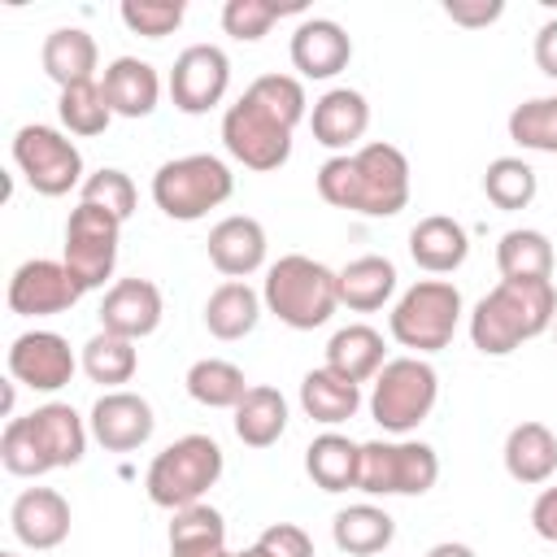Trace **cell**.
<instances>
[{
  "mask_svg": "<svg viewBox=\"0 0 557 557\" xmlns=\"http://www.w3.org/2000/svg\"><path fill=\"white\" fill-rule=\"evenodd\" d=\"M222 144L226 152L244 165V170H257V174H270L278 165H287L292 157V126H283L270 109H261L248 91L226 104L222 113Z\"/></svg>",
  "mask_w": 557,
  "mask_h": 557,
  "instance_id": "cell-10",
  "label": "cell"
},
{
  "mask_svg": "<svg viewBox=\"0 0 557 557\" xmlns=\"http://www.w3.org/2000/svg\"><path fill=\"white\" fill-rule=\"evenodd\" d=\"M318 196L361 218H396L409 205V157L396 144H361L318 170Z\"/></svg>",
  "mask_w": 557,
  "mask_h": 557,
  "instance_id": "cell-1",
  "label": "cell"
},
{
  "mask_svg": "<svg viewBox=\"0 0 557 557\" xmlns=\"http://www.w3.org/2000/svg\"><path fill=\"white\" fill-rule=\"evenodd\" d=\"M235 557H270L261 544H252V548H244V553H235Z\"/></svg>",
  "mask_w": 557,
  "mask_h": 557,
  "instance_id": "cell-50",
  "label": "cell"
},
{
  "mask_svg": "<svg viewBox=\"0 0 557 557\" xmlns=\"http://www.w3.org/2000/svg\"><path fill=\"white\" fill-rule=\"evenodd\" d=\"M422 557H479L470 544H461V540H440V544H431Z\"/></svg>",
  "mask_w": 557,
  "mask_h": 557,
  "instance_id": "cell-49",
  "label": "cell"
},
{
  "mask_svg": "<svg viewBox=\"0 0 557 557\" xmlns=\"http://www.w3.org/2000/svg\"><path fill=\"white\" fill-rule=\"evenodd\" d=\"M440 400V374L426 357H392L370 387V418L392 431V435H409L418 431L431 409Z\"/></svg>",
  "mask_w": 557,
  "mask_h": 557,
  "instance_id": "cell-7",
  "label": "cell"
},
{
  "mask_svg": "<svg viewBox=\"0 0 557 557\" xmlns=\"http://www.w3.org/2000/svg\"><path fill=\"white\" fill-rule=\"evenodd\" d=\"M357 470H361V444H352L339 431H322L305 448V474L322 492H348V487H357Z\"/></svg>",
  "mask_w": 557,
  "mask_h": 557,
  "instance_id": "cell-32",
  "label": "cell"
},
{
  "mask_svg": "<svg viewBox=\"0 0 557 557\" xmlns=\"http://www.w3.org/2000/svg\"><path fill=\"white\" fill-rule=\"evenodd\" d=\"M78 200H83V205H96V209H109L117 222H126V218L135 213L139 191H135V183H131V174H126V170L104 165V170H96V174H87V178H83Z\"/></svg>",
  "mask_w": 557,
  "mask_h": 557,
  "instance_id": "cell-42",
  "label": "cell"
},
{
  "mask_svg": "<svg viewBox=\"0 0 557 557\" xmlns=\"http://www.w3.org/2000/svg\"><path fill=\"white\" fill-rule=\"evenodd\" d=\"M235 191V174L213 152H187L152 174V205L174 222H200L209 209L226 205Z\"/></svg>",
  "mask_w": 557,
  "mask_h": 557,
  "instance_id": "cell-5",
  "label": "cell"
},
{
  "mask_svg": "<svg viewBox=\"0 0 557 557\" xmlns=\"http://www.w3.org/2000/svg\"><path fill=\"white\" fill-rule=\"evenodd\" d=\"M287 13H300V4H274V0H226L222 4V30L239 44H257L270 35V26Z\"/></svg>",
  "mask_w": 557,
  "mask_h": 557,
  "instance_id": "cell-41",
  "label": "cell"
},
{
  "mask_svg": "<svg viewBox=\"0 0 557 557\" xmlns=\"http://www.w3.org/2000/svg\"><path fill=\"white\" fill-rule=\"evenodd\" d=\"M231 87V61L218 44H191L174 57V70H170V100L178 113H209L222 104Z\"/></svg>",
  "mask_w": 557,
  "mask_h": 557,
  "instance_id": "cell-12",
  "label": "cell"
},
{
  "mask_svg": "<svg viewBox=\"0 0 557 557\" xmlns=\"http://www.w3.org/2000/svg\"><path fill=\"white\" fill-rule=\"evenodd\" d=\"M248 96L261 104V109H270L283 126H300L305 117H309V96H305V83L300 78H292V74H261V78H252L248 83Z\"/></svg>",
  "mask_w": 557,
  "mask_h": 557,
  "instance_id": "cell-40",
  "label": "cell"
},
{
  "mask_svg": "<svg viewBox=\"0 0 557 557\" xmlns=\"http://www.w3.org/2000/svg\"><path fill=\"white\" fill-rule=\"evenodd\" d=\"M322 366L344 374V379H352V383H370L387 366L383 335L374 326H366V322H348L326 339V361Z\"/></svg>",
  "mask_w": 557,
  "mask_h": 557,
  "instance_id": "cell-27",
  "label": "cell"
},
{
  "mask_svg": "<svg viewBox=\"0 0 557 557\" xmlns=\"http://www.w3.org/2000/svg\"><path fill=\"white\" fill-rule=\"evenodd\" d=\"M161 313H165V300H161L157 283L117 278L100 300V331L122 335V339H144L161 326Z\"/></svg>",
  "mask_w": 557,
  "mask_h": 557,
  "instance_id": "cell-16",
  "label": "cell"
},
{
  "mask_svg": "<svg viewBox=\"0 0 557 557\" xmlns=\"http://www.w3.org/2000/svg\"><path fill=\"white\" fill-rule=\"evenodd\" d=\"M557 292L553 278H500L470 309V344L483 357H509L527 339L553 331Z\"/></svg>",
  "mask_w": 557,
  "mask_h": 557,
  "instance_id": "cell-2",
  "label": "cell"
},
{
  "mask_svg": "<svg viewBox=\"0 0 557 557\" xmlns=\"http://www.w3.org/2000/svg\"><path fill=\"white\" fill-rule=\"evenodd\" d=\"M553 239L535 226H513L496 239L500 278H553Z\"/></svg>",
  "mask_w": 557,
  "mask_h": 557,
  "instance_id": "cell-34",
  "label": "cell"
},
{
  "mask_svg": "<svg viewBox=\"0 0 557 557\" xmlns=\"http://www.w3.org/2000/svg\"><path fill=\"white\" fill-rule=\"evenodd\" d=\"M505 474L522 487H540L557 474V435L544 422H518L500 448Z\"/></svg>",
  "mask_w": 557,
  "mask_h": 557,
  "instance_id": "cell-24",
  "label": "cell"
},
{
  "mask_svg": "<svg viewBox=\"0 0 557 557\" xmlns=\"http://www.w3.org/2000/svg\"><path fill=\"white\" fill-rule=\"evenodd\" d=\"M183 13L187 4L183 0H122L117 17L131 35H144V39H165L183 26Z\"/></svg>",
  "mask_w": 557,
  "mask_h": 557,
  "instance_id": "cell-43",
  "label": "cell"
},
{
  "mask_svg": "<svg viewBox=\"0 0 557 557\" xmlns=\"http://www.w3.org/2000/svg\"><path fill=\"white\" fill-rule=\"evenodd\" d=\"M287 57H292V65H296L300 78H335L352 61V39L331 17H305L292 30Z\"/></svg>",
  "mask_w": 557,
  "mask_h": 557,
  "instance_id": "cell-18",
  "label": "cell"
},
{
  "mask_svg": "<svg viewBox=\"0 0 557 557\" xmlns=\"http://www.w3.org/2000/svg\"><path fill=\"white\" fill-rule=\"evenodd\" d=\"M331 540L348 557H379L396 540V518L379 505H348L331 518Z\"/></svg>",
  "mask_w": 557,
  "mask_h": 557,
  "instance_id": "cell-28",
  "label": "cell"
},
{
  "mask_svg": "<svg viewBox=\"0 0 557 557\" xmlns=\"http://www.w3.org/2000/svg\"><path fill=\"white\" fill-rule=\"evenodd\" d=\"M535 65H540V74H548V78H557V17H548L540 30H535Z\"/></svg>",
  "mask_w": 557,
  "mask_h": 557,
  "instance_id": "cell-48",
  "label": "cell"
},
{
  "mask_svg": "<svg viewBox=\"0 0 557 557\" xmlns=\"http://www.w3.org/2000/svg\"><path fill=\"white\" fill-rule=\"evenodd\" d=\"M531 527H535L540 540L557 544V483L535 496V505H531Z\"/></svg>",
  "mask_w": 557,
  "mask_h": 557,
  "instance_id": "cell-47",
  "label": "cell"
},
{
  "mask_svg": "<svg viewBox=\"0 0 557 557\" xmlns=\"http://www.w3.org/2000/svg\"><path fill=\"white\" fill-rule=\"evenodd\" d=\"M117 244H122V222L109 209H96V205H83V200L70 209L61 261H65V270L74 274V283L83 292H96V287H104V278H113Z\"/></svg>",
  "mask_w": 557,
  "mask_h": 557,
  "instance_id": "cell-9",
  "label": "cell"
},
{
  "mask_svg": "<svg viewBox=\"0 0 557 557\" xmlns=\"http://www.w3.org/2000/svg\"><path fill=\"white\" fill-rule=\"evenodd\" d=\"M461 292L448 278H418L396 305H392V339L400 348H413V357L440 352L453 344L461 326Z\"/></svg>",
  "mask_w": 557,
  "mask_h": 557,
  "instance_id": "cell-6",
  "label": "cell"
},
{
  "mask_svg": "<svg viewBox=\"0 0 557 557\" xmlns=\"http://www.w3.org/2000/svg\"><path fill=\"white\" fill-rule=\"evenodd\" d=\"M222 448L213 435H178L174 444H165L144 474V492L157 509H187L200 505L205 492L222 479Z\"/></svg>",
  "mask_w": 557,
  "mask_h": 557,
  "instance_id": "cell-4",
  "label": "cell"
},
{
  "mask_svg": "<svg viewBox=\"0 0 557 557\" xmlns=\"http://www.w3.org/2000/svg\"><path fill=\"white\" fill-rule=\"evenodd\" d=\"M57 117L70 135H104L109 122H113V109L100 91V83H78V87H65L61 100H57Z\"/></svg>",
  "mask_w": 557,
  "mask_h": 557,
  "instance_id": "cell-39",
  "label": "cell"
},
{
  "mask_svg": "<svg viewBox=\"0 0 557 557\" xmlns=\"http://www.w3.org/2000/svg\"><path fill=\"white\" fill-rule=\"evenodd\" d=\"M553 344H557V322H553Z\"/></svg>",
  "mask_w": 557,
  "mask_h": 557,
  "instance_id": "cell-51",
  "label": "cell"
},
{
  "mask_svg": "<svg viewBox=\"0 0 557 557\" xmlns=\"http://www.w3.org/2000/svg\"><path fill=\"white\" fill-rule=\"evenodd\" d=\"M226 553V522L213 505L174 509L170 522V557H222Z\"/></svg>",
  "mask_w": 557,
  "mask_h": 557,
  "instance_id": "cell-33",
  "label": "cell"
},
{
  "mask_svg": "<svg viewBox=\"0 0 557 557\" xmlns=\"http://www.w3.org/2000/svg\"><path fill=\"white\" fill-rule=\"evenodd\" d=\"M0 557H17V553H0Z\"/></svg>",
  "mask_w": 557,
  "mask_h": 557,
  "instance_id": "cell-53",
  "label": "cell"
},
{
  "mask_svg": "<svg viewBox=\"0 0 557 557\" xmlns=\"http://www.w3.org/2000/svg\"><path fill=\"white\" fill-rule=\"evenodd\" d=\"M257 544H261L270 557H313V540H309V531L296 527V522H274V527H265V531L257 535Z\"/></svg>",
  "mask_w": 557,
  "mask_h": 557,
  "instance_id": "cell-45",
  "label": "cell"
},
{
  "mask_svg": "<svg viewBox=\"0 0 557 557\" xmlns=\"http://www.w3.org/2000/svg\"><path fill=\"white\" fill-rule=\"evenodd\" d=\"M135 370H139L135 339L96 331V335L83 344V374H87L91 383H100L104 392H122V383H131Z\"/></svg>",
  "mask_w": 557,
  "mask_h": 557,
  "instance_id": "cell-35",
  "label": "cell"
},
{
  "mask_svg": "<svg viewBox=\"0 0 557 557\" xmlns=\"http://www.w3.org/2000/svg\"><path fill=\"white\" fill-rule=\"evenodd\" d=\"M409 257L418 270L426 274H453L466 265L470 257V235L457 218L448 213H431V218H418V226L409 231Z\"/></svg>",
  "mask_w": 557,
  "mask_h": 557,
  "instance_id": "cell-23",
  "label": "cell"
},
{
  "mask_svg": "<svg viewBox=\"0 0 557 557\" xmlns=\"http://www.w3.org/2000/svg\"><path fill=\"white\" fill-rule=\"evenodd\" d=\"M231 413H235V435L248 448H270L287 431V400H283L278 387H265V383L248 387L244 400Z\"/></svg>",
  "mask_w": 557,
  "mask_h": 557,
  "instance_id": "cell-31",
  "label": "cell"
},
{
  "mask_svg": "<svg viewBox=\"0 0 557 557\" xmlns=\"http://www.w3.org/2000/svg\"><path fill=\"white\" fill-rule=\"evenodd\" d=\"M39 65L65 91V87H78V83H96L100 48L83 26H57V30H48V39L39 48Z\"/></svg>",
  "mask_w": 557,
  "mask_h": 557,
  "instance_id": "cell-25",
  "label": "cell"
},
{
  "mask_svg": "<svg viewBox=\"0 0 557 557\" xmlns=\"http://www.w3.org/2000/svg\"><path fill=\"white\" fill-rule=\"evenodd\" d=\"M70 522H74L70 500L57 487H26V492H17V500L9 509V527H13L17 544H26L35 553H48V548L65 544Z\"/></svg>",
  "mask_w": 557,
  "mask_h": 557,
  "instance_id": "cell-17",
  "label": "cell"
},
{
  "mask_svg": "<svg viewBox=\"0 0 557 557\" xmlns=\"http://www.w3.org/2000/svg\"><path fill=\"white\" fill-rule=\"evenodd\" d=\"M209 261L226 278H248L265 265V226L248 213H231L209 231Z\"/></svg>",
  "mask_w": 557,
  "mask_h": 557,
  "instance_id": "cell-21",
  "label": "cell"
},
{
  "mask_svg": "<svg viewBox=\"0 0 557 557\" xmlns=\"http://www.w3.org/2000/svg\"><path fill=\"white\" fill-rule=\"evenodd\" d=\"M535 191H540V178H535V170L522 157H496V161H487V170H483V196L496 209L518 213V209H527L535 200Z\"/></svg>",
  "mask_w": 557,
  "mask_h": 557,
  "instance_id": "cell-37",
  "label": "cell"
},
{
  "mask_svg": "<svg viewBox=\"0 0 557 557\" xmlns=\"http://www.w3.org/2000/svg\"><path fill=\"white\" fill-rule=\"evenodd\" d=\"M78 370V357L57 331H22L9 344V379L30 392H61Z\"/></svg>",
  "mask_w": 557,
  "mask_h": 557,
  "instance_id": "cell-14",
  "label": "cell"
},
{
  "mask_svg": "<svg viewBox=\"0 0 557 557\" xmlns=\"http://www.w3.org/2000/svg\"><path fill=\"white\" fill-rule=\"evenodd\" d=\"M440 479V457L422 440H366L357 492L366 496H422Z\"/></svg>",
  "mask_w": 557,
  "mask_h": 557,
  "instance_id": "cell-8",
  "label": "cell"
},
{
  "mask_svg": "<svg viewBox=\"0 0 557 557\" xmlns=\"http://www.w3.org/2000/svg\"><path fill=\"white\" fill-rule=\"evenodd\" d=\"M187 396L205 409H235L248 392V379L235 361H222V357H200L187 366Z\"/></svg>",
  "mask_w": 557,
  "mask_h": 557,
  "instance_id": "cell-36",
  "label": "cell"
},
{
  "mask_svg": "<svg viewBox=\"0 0 557 557\" xmlns=\"http://www.w3.org/2000/svg\"><path fill=\"white\" fill-rule=\"evenodd\" d=\"M100 91H104L113 117H148L161 100V78L139 57H113L100 74Z\"/></svg>",
  "mask_w": 557,
  "mask_h": 557,
  "instance_id": "cell-22",
  "label": "cell"
},
{
  "mask_svg": "<svg viewBox=\"0 0 557 557\" xmlns=\"http://www.w3.org/2000/svg\"><path fill=\"white\" fill-rule=\"evenodd\" d=\"M300 409L313 422H322V426H339V422L357 418V409H361V383H352V379L318 366V370H309L300 379Z\"/></svg>",
  "mask_w": 557,
  "mask_h": 557,
  "instance_id": "cell-29",
  "label": "cell"
},
{
  "mask_svg": "<svg viewBox=\"0 0 557 557\" xmlns=\"http://www.w3.org/2000/svg\"><path fill=\"white\" fill-rule=\"evenodd\" d=\"M96 444L104 453H135L152 440L157 431V418H152V405L139 396V392H104L96 405H91V418H87Z\"/></svg>",
  "mask_w": 557,
  "mask_h": 557,
  "instance_id": "cell-15",
  "label": "cell"
},
{
  "mask_svg": "<svg viewBox=\"0 0 557 557\" xmlns=\"http://www.w3.org/2000/svg\"><path fill=\"white\" fill-rule=\"evenodd\" d=\"M13 165L39 196H65L70 187H83V152L74 139H65L57 126L30 122L13 135Z\"/></svg>",
  "mask_w": 557,
  "mask_h": 557,
  "instance_id": "cell-11",
  "label": "cell"
},
{
  "mask_svg": "<svg viewBox=\"0 0 557 557\" xmlns=\"http://www.w3.org/2000/svg\"><path fill=\"white\" fill-rule=\"evenodd\" d=\"M500 13H505V4H500V0H448V4H444V17H448V22H457V26H466V30L492 26Z\"/></svg>",
  "mask_w": 557,
  "mask_h": 557,
  "instance_id": "cell-46",
  "label": "cell"
},
{
  "mask_svg": "<svg viewBox=\"0 0 557 557\" xmlns=\"http://www.w3.org/2000/svg\"><path fill=\"white\" fill-rule=\"evenodd\" d=\"M26 426H30L35 448H39V457H44L48 470H65V466H78V461H83V453H87V431H91V426L78 418L74 405L48 400V405H39V409L26 413Z\"/></svg>",
  "mask_w": 557,
  "mask_h": 557,
  "instance_id": "cell-20",
  "label": "cell"
},
{
  "mask_svg": "<svg viewBox=\"0 0 557 557\" xmlns=\"http://www.w3.org/2000/svg\"><path fill=\"white\" fill-rule=\"evenodd\" d=\"M83 287L74 283V274L65 270V261H22L9 278V309L17 318H52V313H70L78 305Z\"/></svg>",
  "mask_w": 557,
  "mask_h": 557,
  "instance_id": "cell-13",
  "label": "cell"
},
{
  "mask_svg": "<svg viewBox=\"0 0 557 557\" xmlns=\"http://www.w3.org/2000/svg\"><path fill=\"white\" fill-rule=\"evenodd\" d=\"M222 557H235V553H231V548H226V553H222Z\"/></svg>",
  "mask_w": 557,
  "mask_h": 557,
  "instance_id": "cell-52",
  "label": "cell"
},
{
  "mask_svg": "<svg viewBox=\"0 0 557 557\" xmlns=\"http://www.w3.org/2000/svg\"><path fill=\"white\" fill-rule=\"evenodd\" d=\"M261 300L283 326L313 331L326 326L331 313L339 309V274L305 252H287L265 270Z\"/></svg>",
  "mask_w": 557,
  "mask_h": 557,
  "instance_id": "cell-3",
  "label": "cell"
},
{
  "mask_svg": "<svg viewBox=\"0 0 557 557\" xmlns=\"http://www.w3.org/2000/svg\"><path fill=\"white\" fill-rule=\"evenodd\" d=\"M0 461H4V470L17 474V479H39V474H48V466H44V457H39V448H35V435H30L26 418H9V422H4V431H0Z\"/></svg>",
  "mask_w": 557,
  "mask_h": 557,
  "instance_id": "cell-44",
  "label": "cell"
},
{
  "mask_svg": "<svg viewBox=\"0 0 557 557\" xmlns=\"http://www.w3.org/2000/svg\"><path fill=\"white\" fill-rule=\"evenodd\" d=\"M309 131L322 148L339 152H357V139L370 131V100L352 87H331L313 100L309 109Z\"/></svg>",
  "mask_w": 557,
  "mask_h": 557,
  "instance_id": "cell-19",
  "label": "cell"
},
{
  "mask_svg": "<svg viewBox=\"0 0 557 557\" xmlns=\"http://www.w3.org/2000/svg\"><path fill=\"white\" fill-rule=\"evenodd\" d=\"M335 274H339V305H348L352 313H374L396 292V265L387 257H374V252L352 257Z\"/></svg>",
  "mask_w": 557,
  "mask_h": 557,
  "instance_id": "cell-30",
  "label": "cell"
},
{
  "mask_svg": "<svg viewBox=\"0 0 557 557\" xmlns=\"http://www.w3.org/2000/svg\"><path fill=\"white\" fill-rule=\"evenodd\" d=\"M261 309H265L261 292H252L244 278H226L205 300V326H209L213 339H226L231 344V339L252 335V326L261 322Z\"/></svg>",
  "mask_w": 557,
  "mask_h": 557,
  "instance_id": "cell-26",
  "label": "cell"
},
{
  "mask_svg": "<svg viewBox=\"0 0 557 557\" xmlns=\"http://www.w3.org/2000/svg\"><path fill=\"white\" fill-rule=\"evenodd\" d=\"M505 126L518 148L557 157V96H531V100L513 104Z\"/></svg>",
  "mask_w": 557,
  "mask_h": 557,
  "instance_id": "cell-38",
  "label": "cell"
}]
</instances>
